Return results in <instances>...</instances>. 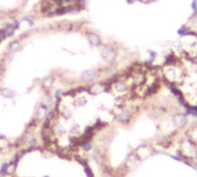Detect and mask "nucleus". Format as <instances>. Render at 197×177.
<instances>
[{
  "label": "nucleus",
  "mask_w": 197,
  "mask_h": 177,
  "mask_svg": "<svg viewBox=\"0 0 197 177\" xmlns=\"http://www.w3.org/2000/svg\"><path fill=\"white\" fill-rule=\"evenodd\" d=\"M96 79H98V73L94 70H87L81 74V80L86 84H89V85H92Z\"/></svg>",
  "instance_id": "obj_1"
},
{
  "label": "nucleus",
  "mask_w": 197,
  "mask_h": 177,
  "mask_svg": "<svg viewBox=\"0 0 197 177\" xmlns=\"http://www.w3.org/2000/svg\"><path fill=\"white\" fill-rule=\"evenodd\" d=\"M102 58L107 60V61H114L115 58H116V51L112 49V46H105L102 49Z\"/></svg>",
  "instance_id": "obj_2"
},
{
  "label": "nucleus",
  "mask_w": 197,
  "mask_h": 177,
  "mask_svg": "<svg viewBox=\"0 0 197 177\" xmlns=\"http://www.w3.org/2000/svg\"><path fill=\"white\" fill-rule=\"evenodd\" d=\"M87 38L89 41V43L93 46H100L102 44V39L98 36V34L95 33H87Z\"/></svg>",
  "instance_id": "obj_3"
},
{
  "label": "nucleus",
  "mask_w": 197,
  "mask_h": 177,
  "mask_svg": "<svg viewBox=\"0 0 197 177\" xmlns=\"http://www.w3.org/2000/svg\"><path fill=\"white\" fill-rule=\"evenodd\" d=\"M105 89H107V88L105 87L103 84H95V85L91 86V87L88 88V93L96 95V94H100V93L105 90Z\"/></svg>",
  "instance_id": "obj_4"
},
{
  "label": "nucleus",
  "mask_w": 197,
  "mask_h": 177,
  "mask_svg": "<svg viewBox=\"0 0 197 177\" xmlns=\"http://www.w3.org/2000/svg\"><path fill=\"white\" fill-rule=\"evenodd\" d=\"M114 90L117 93H124L126 89H128V86H126V84H125L124 81H122V80H118V81H116L115 84H114Z\"/></svg>",
  "instance_id": "obj_5"
},
{
  "label": "nucleus",
  "mask_w": 197,
  "mask_h": 177,
  "mask_svg": "<svg viewBox=\"0 0 197 177\" xmlns=\"http://www.w3.org/2000/svg\"><path fill=\"white\" fill-rule=\"evenodd\" d=\"M117 118L121 123H128L131 119V112L129 111V110H123L117 116Z\"/></svg>",
  "instance_id": "obj_6"
},
{
  "label": "nucleus",
  "mask_w": 197,
  "mask_h": 177,
  "mask_svg": "<svg viewBox=\"0 0 197 177\" xmlns=\"http://www.w3.org/2000/svg\"><path fill=\"white\" fill-rule=\"evenodd\" d=\"M58 4L62 8L70 9V8L75 6V0H60V1H58Z\"/></svg>",
  "instance_id": "obj_7"
},
{
  "label": "nucleus",
  "mask_w": 197,
  "mask_h": 177,
  "mask_svg": "<svg viewBox=\"0 0 197 177\" xmlns=\"http://www.w3.org/2000/svg\"><path fill=\"white\" fill-rule=\"evenodd\" d=\"M0 94H1V96L5 98H13L14 97V92L12 89H9V88H1L0 89Z\"/></svg>",
  "instance_id": "obj_8"
},
{
  "label": "nucleus",
  "mask_w": 197,
  "mask_h": 177,
  "mask_svg": "<svg viewBox=\"0 0 197 177\" xmlns=\"http://www.w3.org/2000/svg\"><path fill=\"white\" fill-rule=\"evenodd\" d=\"M20 48H21L20 41H12V42H9V44H8V51L15 52V51L20 50Z\"/></svg>",
  "instance_id": "obj_9"
},
{
  "label": "nucleus",
  "mask_w": 197,
  "mask_h": 177,
  "mask_svg": "<svg viewBox=\"0 0 197 177\" xmlns=\"http://www.w3.org/2000/svg\"><path fill=\"white\" fill-rule=\"evenodd\" d=\"M11 146V141L6 136H0V149H5Z\"/></svg>",
  "instance_id": "obj_10"
},
{
  "label": "nucleus",
  "mask_w": 197,
  "mask_h": 177,
  "mask_svg": "<svg viewBox=\"0 0 197 177\" xmlns=\"http://www.w3.org/2000/svg\"><path fill=\"white\" fill-rule=\"evenodd\" d=\"M5 33H6V37H13L15 34V29L13 28L12 23H6L5 25Z\"/></svg>",
  "instance_id": "obj_11"
},
{
  "label": "nucleus",
  "mask_w": 197,
  "mask_h": 177,
  "mask_svg": "<svg viewBox=\"0 0 197 177\" xmlns=\"http://www.w3.org/2000/svg\"><path fill=\"white\" fill-rule=\"evenodd\" d=\"M53 85V77L52 75H48L43 79V87L44 88H50Z\"/></svg>",
  "instance_id": "obj_12"
},
{
  "label": "nucleus",
  "mask_w": 197,
  "mask_h": 177,
  "mask_svg": "<svg viewBox=\"0 0 197 177\" xmlns=\"http://www.w3.org/2000/svg\"><path fill=\"white\" fill-rule=\"evenodd\" d=\"M38 124H39V120L37 119V118L34 117L33 119L28 123V126H27V127H28L29 131H33V130H35V129H37V125Z\"/></svg>",
  "instance_id": "obj_13"
},
{
  "label": "nucleus",
  "mask_w": 197,
  "mask_h": 177,
  "mask_svg": "<svg viewBox=\"0 0 197 177\" xmlns=\"http://www.w3.org/2000/svg\"><path fill=\"white\" fill-rule=\"evenodd\" d=\"M59 113L63 116V117H65V119H68V118L72 117L73 112L71 109H68V108H64V109H60V111Z\"/></svg>",
  "instance_id": "obj_14"
},
{
  "label": "nucleus",
  "mask_w": 197,
  "mask_h": 177,
  "mask_svg": "<svg viewBox=\"0 0 197 177\" xmlns=\"http://www.w3.org/2000/svg\"><path fill=\"white\" fill-rule=\"evenodd\" d=\"M16 166L18 163H15L13 161L8 162V169H7V175H14V172L16 171Z\"/></svg>",
  "instance_id": "obj_15"
},
{
  "label": "nucleus",
  "mask_w": 197,
  "mask_h": 177,
  "mask_svg": "<svg viewBox=\"0 0 197 177\" xmlns=\"http://www.w3.org/2000/svg\"><path fill=\"white\" fill-rule=\"evenodd\" d=\"M42 103H43L44 105H46L48 108H50V107L53 104V97L52 96H50L49 94H46L45 96H44V100H43Z\"/></svg>",
  "instance_id": "obj_16"
},
{
  "label": "nucleus",
  "mask_w": 197,
  "mask_h": 177,
  "mask_svg": "<svg viewBox=\"0 0 197 177\" xmlns=\"http://www.w3.org/2000/svg\"><path fill=\"white\" fill-rule=\"evenodd\" d=\"M82 168H84V171H85V174H86V176H87V177H95V176H94V174H93L92 168L89 167V164H88V163L82 164Z\"/></svg>",
  "instance_id": "obj_17"
},
{
  "label": "nucleus",
  "mask_w": 197,
  "mask_h": 177,
  "mask_svg": "<svg viewBox=\"0 0 197 177\" xmlns=\"http://www.w3.org/2000/svg\"><path fill=\"white\" fill-rule=\"evenodd\" d=\"M52 2V1H51ZM51 2H48V1H43L42 0V2H41V6H39V8H41V12L42 13H46V11L49 9V7H50V5H51Z\"/></svg>",
  "instance_id": "obj_18"
},
{
  "label": "nucleus",
  "mask_w": 197,
  "mask_h": 177,
  "mask_svg": "<svg viewBox=\"0 0 197 177\" xmlns=\"http://www.w3.org/2000/svg\"><path fill=\"white\" fill-rule=\"evenodd\" d=\"M7 169H8V162H4V163L0 166V177L6 176Z\"/></svg>",
  "instance_id": "obj_19"
},
{
  "label": "nucleus",
  "mask_w": 197,
  "mask_h": 177,
  "mask_svg": "<svg viewBox=\"0 0 197 177\" xmlns=\"http://www.w3.org/2000/svg\"><path fill=\"white\" fill-rule=\"evenodd\" d=\"M73 103L77 105V107H80V105H85L86 103H87V100H86V98H84V97H79V98H75Z\"/></svg>",
  "instance_id": "obj_20"
},
{
  "label": "nucleus",
  "mask_w": 197,
  "mask_h": 177,
  "mask_svg": "<svg viewBox=\"0 0 197 177\" xmlns=\"http://www.w3.org/2000/svg\"><path fill=\"white\" fill-rule=\"evenodd\" d=\"M81 146V148H82V151H85V152H89V151H92V144H91V141H87V143H84V144H81L80 145Z\"/></svg>",
  "instance_id": "obj_21"
},
{
  "label": "nucleus",
  "mask_w": 197,
  "mask_h": 177,
  "mask_svg": "<svg viewBox=\"0 0 197 177\" xmlns=\"http://www.w3.org/2000/svg\"><path fill=\"white\" fill-rule=\"evenodd\" d=\"M177 34L180 35V36H184V35H189V29L187 28L185 26L181 27L179 30H177Z\"/></svg>",
  "instance_id": "obj_22"
},
{
  "label": "nucleus",
  "mask_w": 197,
  "mask_h": 177,
  "mask_svg": "<svg viewBox=\"0 0 197 177\" xmlns=\"http://www.w3.org/2000/svg\"><path fill=\"white\" fill-rule=\"evenodd\" d=\"M5 38H6V33H5V28H2V29H0V43Z\"/></svg>",
  "instance_id": "obj_23"
},
{
  "label": "nucleus",
  "mask_w": 197,
  "mask_h": 177,
  "mask_svg": "<svg viewBox=\"0 0 197 177\" xmlns=\"http://www.w3.org/2000/svg\"><path fill=\"white\" fill-rule=\"evenodd\" d=\"M22 20H23V21H26L27 23H29V26H34V20L32 19L30 16H25Z\"/></svg>",
  "instance_id": "obj_24"
},
{
  "label": "nucleus",
  "mask_w": 197,
  "mask_h": 177,
  "mask_svg": "<svg viewBox=\"0 0 197 177\" xmlns=\"http://www.w3.org/2000/svg\"><path fill=\"white\" fill-rule=\"evenodd\" d=\"M191 9L194 11V13L197 14V0H192V2H191Z\"/></svg>",
  "instance_id": "obj_25"
},
{
  "label": "nucleus",
  "mask_w": 197,
  "mask_h": 177,
  "mask_svg": "<svg viewBox=\"0 0 197 177\" xmlns=\"http://www.w3.org/2000/svg\"><path fill=\"white\" fill-rule=\"evenodd\" d=\"M12 26H13V28L15 29V30H18V29L20 28V21H18V20H13Z\"/></svg>",
  "instance_id": "obj_26"
},
{
  "label": "nucleus",
  "mask_w": 197,
  "mask_h": 177,
  "mask_svg": "<svg viewBox=\"0 0 197 177\" xmlns=\"http://www.w3.org/2000/svg\"><path fill=\"white\" fill-rule=\"evenodd\" d=\"M43 1H48V2H51V1H55V0H43Z\"/></svg>",
  "instance_id": "obj_27"
},
{
  "label": "nucleus",
  "mask_w": 197,
  "mask_h": 177,
  "mask_svg": "<svg viewBox=\"0 0 197 177\" xmlns=\"http://www.w3.org/2000/svg\"><path fill=\"white\" fill-rule=\"evenodd\" d=\"M55 1H57V2H58V1H60V0H55Z\"/></svg>",
  "instance_id": "obj_28"
},
{
  "label": "nucleus",
  "mask_w": 197,
  "mask_h": 177,
  "mask_svg": "<svg viewBox=\"0 0 197 177\" xmlns=\"http://www.w3.org/2000/svg\"><path fill=\"white\" fill-rule=\"evenodd\" d=\"M43 177H49V176H43Z\"/></svg>",
  "instance_id": "obj_29"
}]
</instances>
